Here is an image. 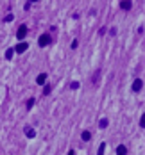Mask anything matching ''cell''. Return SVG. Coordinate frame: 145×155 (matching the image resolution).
Returning a JSON list of instances; mask_svg holds the SVG:
<instances>
[{"label": "cell", "instance_id": "obj_18", "mask_svg": "<svg viewBox=\"0 0 145 155\" xmlns=\"http://www.w3.org/2000/svg\"><path fill=\"white\" fill-rule=\"evenodd\" d=\"M70 89H79V82H72L70 84Z\"/></svg>", "mask_w": 145, "mask_h": 155}, {"label": "cell", "instance_id": "obj_20", "mask_svg": "<svg viewBox=\"0 0 145 155\" xmlns=\"http://www.w3.org/2000/svg\"><path fill=\"white\" fill-rule=\"evenodd\" d=\"M68 155H75V152H74V150H70V152H68Z\"/></svg>", "mask_w": 145, "mask_h": 155}, {"label": "cell", "instance_id": "obj_9", "mask_svg": "<svg viewBox=\"0 0 145 155\" xmlns=\"http://www.w3.org/2000/svg\"><path fill=\"white\" fill-rule=\"evenodd\" d=\"M13 55H15V48L5 50V59H7V61H11V59H13Z\"/></svg>", "mask_w": 145, "mask_h": 155}, {"label": "cell", "instance_id": "obj_13", "mask_svg": "<svg viewBox=\"0 0 145 155\" xmlns=\"http://www.w3.org/2000/svg\"><path fill=\"white\" fill-rule=\"evenodd\" d=\"M34 104H36V100L34 98H29L27 100V109H32V105H34Z\"/></svg>", "mask_w": 145, "mask_h": 155}, {"label": "cell", "instance_id": "obj_8", "mask_svg": "<svg viewBox=\"0 0 145 155\" xmlns=\"http://www.w3.org/2000/svg\"><path fill=\"white\" fill-rule=\"evenodd\" d=\"M126 153H127V148L124 146V144H120V146L116 148V155H126Z\"/></svg>", "mask_w": 145, "mask_h": 155}, {"label": "cell", "instance_id": "obj_1", "mask_svg": "<svg viewBox=\"0 0 145 155\" xmlns=\"http://www.w3.org/2000/svg\"><path fill=\"white\" fill-rule=\"evenodd\" d=\"M52 43V36L50 34H41L38 38V46H49Z\"/></svg>", "mask_w": 145, "mask_h": 155}, {"label": "cell", "instance_id": "obj_15", "mask_svg": "<svg viewBox=\"0 0 145 155\" xmlns=\"http://www.w3.org/2000/svg\"><path fill=\"white\" fill-rule=\"evenodd\" d=\"M145 127V114H142V118H140V129H143Z\"/></svg>", "mask_w": 145, "mask_h": 155}, {"label": "cell", "instance_id": "obj_19", "mask_svg": "<svg viewBox=\"0 0 145 155\" xmlns=\"http://www.w3.org/2000/svg\"><path fill=\"white\" fill-rule=\"evenodd\" d=\"M31 4H34V2H25V5H23V9H29V7H31Z\"/></svg>", "mask_w": 145, "mask_h": 155}, {"label": "cell", "instance_id": "obj_16", "mask_svg": "<svg viewBox=\"0 0 145 155\" xmlns=\"http://www.w3.org/2000/svg\"><path fill=\"white\" fill-rule=\"evenodd\" d=\"M77 46H79V41H77V39H74V41H72V46H70V48H72V50H75Z\"/></svg>", "mask_w": 145, "mask_h": 155}, {"label": "cell", "instance_id": "obj_7", "mask_svg": "<svg viewBox=\"0 0 145 155\" xmlns=\"http://www.w3.org/2000/svg\"><path fill=\"white\" fill-rule=\"evenodd\" d=\"M131 7H133V2H120V9H124V11H129Z\"/></svg>", "mask_w": 145, "mask_h": 155}, {"label": "cell", "instance_id": "obj_4", "mask_svg": "<svg viewBox=\"0 0 145 155\" xmlns=\"http://www.w3.org/2000/svg\"><path fill=\"white\" fill-rule=\"evenodd\" d=\"M27 48H29V45H27V43H18V45H16V48H15V52H16V53H23Z\"/></svg>", "mask_w": 145, "mask_h": 155}, {"label": "cell", "instance_id": "obj_17", "mask_svg": "<svg viewBox=\"0 0 145 155\" xmlns=\"http://www.w3.org/2000/svg\"><path fill=\"white\" fill-rule=\"evenodd\" d=\"M13 20H15V16H13V15H7V16L4 18V22H13Z\"/></svg>", "mask_w": 145, "mask_h": 155}, {"label": "cell", "instance_id": "obj_5", "mask_svg": "<svg viewBox=\"0 0 145 155\" xmlns=\"http://www.w3.org/2000/svg\"><path fill=\"white\" fill-rule=\"evenodd\" d=\"M45 80H47V73H39L38 78H36V82H38V86H43Z\"/></svg>", "mask_w": 145, "mask_h": 155}, {"label": "cell", "instance_id": "obj_14", "mask_svg": "<svg viewBox=\"0 0 145 155\" xmlns=\"http://www.w3.org/2000/svg\"><path fill=\"white\" fill-rule=\"evenodd\" d=\"M50 89H52V87H50L49 84H45V87H43V93H45V95H50Z\"/></svg>", "mask_w": 145, "mask_h": 155}, {"label": "cell", "instance_id": "obj_11", "mask_svg": "<svg viewBox=\"0 0 145 155\" xmlns=\"http://www.w3.org/2000/svg\"><path fill=\"white\" fill-rule=\"evenodd\" d=\"M108 125H109V121H108L106 118H102L100 121H98V127H100V129H106V127H108Z\"/></svg>", "mask_w": 145, "mask_h": 155}, {"label": "cell", "instance_id": "obj_10", "mask_svg": "<svg viewBox=\"0 0 145 155\" xmlns=\"http://www.w3.org/2000/svg\"><path fill=\"white\" fill-rule=\"evenodd\" d=\"M81 137H82V141H86V143H88V141L91 139V134H90L88 130H84V132L81 134Z\"/></svg>", "mask_w": 145, "mask_h": 155}, {"label": "cell", "instance_id": "obj_2", "mask_svg": "<svg viewBox=\"0 0 145 155\" xmlns=\"http://www.w3.org/2000/svg\"><path fill=\"white\" fill-rule=\"evenodd\" d=\"M27 32H29L27 25H20V27H18V30H16V38H18V39H23L25 36H27Z\"/></svg>", "mask_w": 145, "mask_h": 155}, {"label": "cell", "instance_id": "obj_12", "mask_svg": "<svg viewBox=\"0 0 145 155\" xmlns=\"http://www.w3.org/2000/svg\"><path fill=\"white\" fill-rule=\"evenodd\" d=\"M104 150H106V143H100V146H98V155H104Z\"/></svg>", "mask_w": 145, "mask_h": 155}, {"label": "cell", "instance_id": "obj_3", "mask_svg": "<svg viewBox=\"0 0 145 155\" xmlns=\"http://www.w3.org/2000/svg\"><path fill=\"white\" fill-rule=\"evenodd\" d=\"M142 87H143V80H142V78H136L134 82H133V91H134V93H140Z\"/></svg>", "mask_w": 145, "mask_h": 155}, {"label": "cell", "instance_id": "obj_6", "mask_svg": "<svg viewBox=\"0 0 145 155\" xmlns=\"http://www.w3.org/2000/svg\"><path fill=\"white\" fill-rule=\"evenodd\" d=\"M25 136H27V137H34L36 136V132H34V129H32V127H25Z\"/></svg>", "mask_w": 145, "mask_h": 155}]
</instances>
